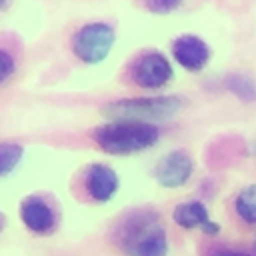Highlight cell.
<instances>
[{"mask_svg":"<svg viewBox=\"0 0 256 256\" xmlns=\"http://www.w3.org/2000/svg\"><path fill=\"white\" fill-rule=\"evenodd\" d=\"M116 242L126 256H166L168 236L158 212L150 208L130 210L116 228Z\"/></svg>","mask_w":256,"mask_h":256,"instance_id":"1","label":"cell"},{"mask_svg":"<svg viewBox=\"0 0 256 256\" xmlns=\"http://www.w3.org/2000/svg\"><path fill=\"white\" fill-rule=\"evenodd\" d=\"M98 148L112 156H128L152 148L160 138V128L150 122L110 120L92 132Z\"/></svg>","mask_w":256,"mask_h":256,"instance_id":"2","label":"cell"},{"mask_svg":"<svg viewBox=\"0 0 256 256\" xmlns=\"http://www.w3.org/2000/svg\"><path fill=\"white\" fill-rule=\"evenodd\" d=\"M184 106V100L174 94L166 96H138V98H120L108 102L102 108V114L110 120H128V122H150L166 120L178 114Z\"/></svg>","mask_w":256,"mask_h":256,"instance_id":"3","label":"cell"},{"mask_svg":"<svg viewBox=\"0 0 256 256\" xmlns=\"http://www.w3.org/2000/svg\"><path fill=\"white\" fill-rule=\"evenodd\" d=\"M116 42V30L108 22H88L80 26L70 40L74 56L84 64H100L108 58Z\"/></svg>","mask_w":256,"mask_h":256,"instance_id":"4","label":"cell"},{"mask_svg":"<svg viewBox=\"0 0 256 256\" xmlns=\"http://www.w3.org/2000/svg\"><path fill=\"white\" fill-rule=\"evenodd\" d=\"M172 76H174V70L170 60L158 50L142 52L130 64V80L144 90L164 88L172 80Z\"/></svg>","mask_w":256,"mask_h":256,"instance_id":"5","label":"cell"},{"mask_svg":"<svg viewBox=\"0 0 256 256\" xmlns=\"http://www.w3.org/2000/svg\"><path fill=\"white\" fill-rule=\"evenodd\" d=\"M192 174L194 158L186 150H170L154 168V178L162 188H180L192 178Z\"/></svg>","mask_w":256,"mask_h":256,"instance_id":"6","label":"cell"},{"mask_svg":"<svg viewBox=\"0 0 256 256\" xmlns=\"http://www.w3.org/2000/svg\"><path fill=\"white\" fill-rule=\"evenodd\" d=\"M20 220L32 234L46 236V234L54 232L58 214H56L54 206L44 196L32 194L20 202Z\"/></svg>","mask_w":256,"mask_h":256,"instance_id":"7","label":"cell"},{"mask_svg":"<svg viewBox=\"0 0 256 256\" xmlns=\"http://www.w3.org/2000/svg\"><path fill=\"white\" fill-rule=\"evenodd\" d=\"M172 58L188 72H200L212 58L210 46L194 34H182L172 42Z\"/></svg>","mask_w":256,"mask_h":256,"instance_id":"8","label":"cell"},{"mask_svg":"<svg viewBox=\"0 0 256 256\" xmlns=\"http://www.w3.org/2000/svg\"><path fill=\"white\" fill-rule=\"evenodd\" d=\"M118 188H120V178L112 166L102 164V162H94L86 168L84 190H86L90 200L104 204L116 196Z\"/></svg>","mask_w":256,"mask_h":256,"instance_id":"9","label":"cell"},{"mask_svg":"<svg viewBox=\"0 0 256 256\" xmlns=\"http://www.w3.org/2000/svg\"><path fill=\"white\" fill-rule=\"evenodd\" d=\"M172 220L186 230L192 228H204L212 218L208 214V208L204 202L200 200H188V202H180L174 210H172Z\"/></svg>","mask_w":256,"mask_h":256,"instance_id":"10","label":"cell"},{"mask_svg":"<svg viewBox=\"0 0 256 256\" xmlns=\"http://www.w3.org/2000/svg\"><path fill=\"white\" fill-rule=\"evenodd\" d=\"M224 88L240 102H256V80L244 72H230L224 76Z\"/></svg>","mask_w":256,"mask_h":256,"instance_id":"11","label":"cell"},{"mask_svg":"<svg viewBox=\"0 0 256 256\" xmlns=\"http://www.w3.org/2000/svg\"><path fill=\"white\" fill-rule=\"evenodd\" d=\"M234 210L242 222L256 224V184H248L236 194Z\"/></svg>","mask_w":256,"mask_h":256,"instance_id":"12","label":"cell"},{"mask_svg":"<svg viewBox=\"0 0 256 256\" xmlns=\"http://www.w3.org/2000/svg\"><path fill=\"white\" fill-rule=\"evenodd\" d=\"M24 158V146L18 142H0V178L16 170Z\"/></svg>","mask_w":256,"mask_h":256,"instance_id":"13","label":"cell"},{"mask_svg":"<svg viewBox=\"0 0 256 256\" xmlns=\"http://www.w3.org/2000/svg\"><path fill=\"white\" fill-rule=\"evenodd\" d=\"M16 72V60L14 56L0 46V84H4L6 80L12 78V74Z\"/></svg>","mask_w":256,"mask_h":256,"instance_id":"14","label":"cell"},{"mask_svg":"<svg viewBox=\"0 0 256 256\" xmlns=\"http://www.w3.org/2000/svg\"><path fill=\"white\" fill-rule=\"evenodd\" d=\"M180 4H182V0H146V8L152 14H170Z\"/></svg>","mask_w":256,"mask_h":256,"instance_id":"15","label":"cell"},{"mask_svg":"<svg viewBox=\"0 0 256 256\" xmlns=\"http://www.w3.org/2000/svg\"><path fill=\"white\" fill-rule=\"evenodd\" d=\"M202 232H204V234H208V236H216V234L220 232V224H218V222H214V220H210V222L202 228Z\"/></svg>","mask_w":256,"mask_h":256,"instance_id":"16","label":"cell"},{"mask_svg":"<svg viewBox=\"0 0 256 256\" xmlns=\"http://www.w3.org/2000/svg\"><path fill=\"white\" fill-rule=\"evenodd\" d=\"M212 256H252V254L240 252V250H218V252H214Z\"/></svg>","mask_w":256,"mask_h":256,"instance_id":"17","label":"cell"},{"mask_svg":"<svg viewBox=\"0 0 256 256\" xmlns=\"http://www.w3.org/2000/svg\"><path fill=\"white\" fill-rule=\"evenodd\" d=\"M6 4H8V0H0V12L4 10V6H6Z\"/></svg>","mask_w":256,"mask_h":256,"instance_id":"18","label":"cell"},{"mask_svg":"<svg viewBox=\"0 0 256 256\" xmlns=\"http://www.w3.org/2000/svg\"><path fill=\"white\" fill-rule=\"evenodd\" d=\"M252 152H254V154H256V144H254V146H252Z\"/></svg>","mask_w":256,"mask_h":256,"instance_id":"19","label":"cell"},{"mask_svg":"<svg viewBox=\"0 0 256 256\" xmlns=\"http://www.w3.org/2000/svg\"><path fill=\"white\" fill-rule=\"evenodd\" d=\"M254 248H256V238H254Z\"/></svg>","mask_w":256,"mask_h":256,"instance_id":"20","label":"cell"},{"mask_svg":"<svg viewBox=\"0 0 256 256\" xmlns=\"http://www.w3.org/2000/svg\"><path fill=\"white\" fill-rule=\"evenodd\" d=\"M0 228H2V218H0Z\"/></svg>","mask_w":256,"mask_h":256,"instance_id":"21","label":"cell"}]
</instances>
